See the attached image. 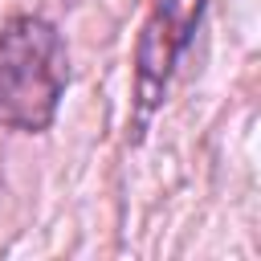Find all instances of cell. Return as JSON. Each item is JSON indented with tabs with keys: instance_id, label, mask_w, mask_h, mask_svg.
Listing matches in <instances>:
<instances>
[{
	"instance_id": "obj_1",
	"label": "cell",
	"mask_w": 261,
	"mask_h": 261,
	"mask_svg": "<svg viewBox=\"0 0 261 261\" xmlns=\"http://www.w3.org/2000/svg\"><path fill=\"white\" fill-rule=\"evenodd\" d=\"M69 82V53L45 16L0 24V126L37 135L53 122Z\"/></svg>"
},
{
	"instance_id": "obj_2",
	"label": "cell",
	"mask_w": 261,
	"mask_h": 261,
	"mask_svg": "<svg viewBox=\"0 0 261 261\" xmlns=\"http://www.w3.org/2000/svg\"><path fill=\"white\" fill-rule=\"evenodd\" d=\"M200 16H204V0H151V12L143 20L139 45H135L139 114H151L163 102L167 82L175 73V61L192 45V37L200 29Z\"/></svg>"
}]
</instances>
